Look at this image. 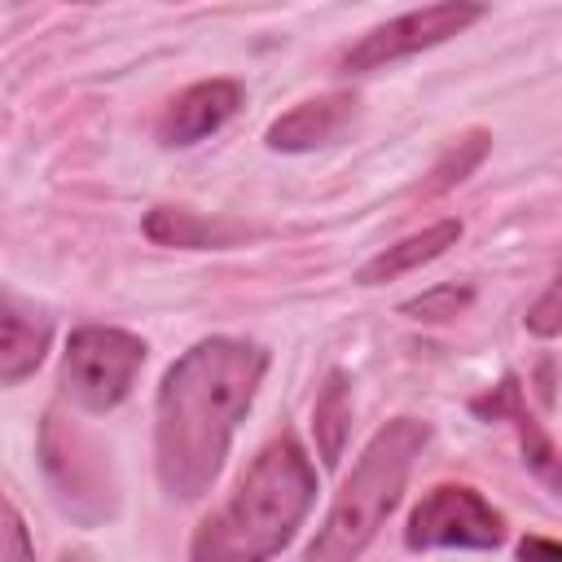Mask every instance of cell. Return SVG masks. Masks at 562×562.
Returning a JSON list of instances; mask_svg holds the SVG:
<instances>
[{"mask_svg":"<svg viewBox=\"0 0 562 562\" xmlns=\"http://www.w3.org/2000/svg\"><path fill=\"white\" fill-rule=\"evenodd\" d=\"M263 373L268 351L224 334L193 342L162 373L154 404V470L171 501H202L211 492Z\"/></svg>","mask_w":562,"mask_h":562,"instance_id":"cell-1","label":"cell"},{"mask_svg":"<svg viewBox=\"0 0 562 562\" xmlns=\"http://www.w3.org/2000/svg\"><path fill=\"white\" fill-rule=\"evenodd\" d=\"M312 501H316V465L294 435H281L250 461L228 505L202 522L189 553L198 562L272 558L294 540Z\"/></svg>","mask_w":562,"mask_h":562,"instance_id":"cell-2","label":"cell"},{"mask_svg":"<svg viewBox=\"0 0 562 562\" xmlns=\"http://www.w3.org/2000/svg\"><path fill=\"white\" fill-rule=\"evenodd\" d=\"M430 443V426L417 417H395L386 422L360 452L356 470L347 474L342 492L334 496L325 527L316 531V540L307 544V558L321 562H338V558H356L369 549V540L382 531V522L391 518V509L404 496V483L413 474V461L422 457V448Z\"/></svg>","mask_w":562,"mask_h":562,"instance_id":"cell-3","label":"cell"},{"mask_svg":"<svg viewBox=\"0 0 562 562\" xmlns=\"http://www.w3.org/2000/svg\"><path fill=\"white\" fill-rule=\"evenodd\" d=\"M145 342L114 325H79L61 356V395L83 413H110L132 395Z\"/></svg>","mask_w":562,"mask_h":562,"instance_id":"cell-4","label":"cell"},{"mask_svg":"<svg viewBox=\"0 0 562 562\" xmlns=\"http://www.w3.org/2000/svg\"><path fill=\"white\" fill-rule=\"evenodd\" d=\"M487 13V0H435L426 9H413V13H400L373 31H364L338 61L342 75H373V70H386L413 53H426L435 44H448L452 35L470 31L479 18Z\"/></svg>","mask_w":562,"mask_h":562,"instance_id":"cell-5","label":"cell"},{"mask_svg":"<svg viewBox=\"0 0 562 562\" xmlns=\"http://www.w3.org/2000/svg\"><path fill=\"white\" fill-rule=\"evenodd\" d=\"M404 544L413 553H430V549H501L505 544V518L474 487L439 483L408 514Z\"/></svg>","mask_w":562,"mask_h":562,"instance_id":"cell-6","label":"cell"},{"mask_svg":"<svg viewBox=\"0 0 562 562\" xmlns=\"http://www.w3.org/2000/svg\"><path fill=\"white\" fill-rule=\"evenodd\" d=\"M470 413L483 417V422H509L514 435H518V443H522V461H527V470H531L549 492L562 496V452H558L553 439L540 430V422L527 413L518 373H505L492 391L474 395V400H470Z\"/></svg>","mask_w":562,"mask_h":562,"instance_id":"cell-7","label":"cell"},{"mask_svg":"<svg viewBox=\"0 0 562 562\" xmlns=\"http://www.w3.org/2000/svg\"><path fill=\"white\" fill-rule=\"evenodd\" d=\"M356 119H360V97L356 92H325V97L299 101L294 110H285L281 119H272L268 132H263V140L277 154H312L321 145L342 140Z\"/></svg>","mask_w":562,"mask_h":562,"instance_id":"cell-8","label":"cell"},{"mask_svg":"<svg viewBox=\"0 0 562 562\" xmlns=\"http://www.w3.org/2000/svg\"><path fill=\"white\" fill-rule=\"evenodd\" d=\"M241 97L246 92H241L237 79H202V83H189L162 110V119H158V145H167V149L198 145L202 136L220 132L241 110Z\"/></svg>","mask_w":562,"mask_h":562,"instance_id":"cell-9","label":"cell"},{"mask_svg":"<svg viewBox=\"0 0 562 562\" xmlns=\"http://www.w3.org/2000/svg\"><path fill=\"white\" fill-rule=\"evenodd\" d=\"M53 342V316L40 312L35 303H22L13 290L0 299V382L18 386L31 378Z\"/></svg>","mask_w":562,"mask_h":562,"instance_id":"cell-10","label":"cell"},{"mask_svg":"<svg viewBox=\"0 0 562 562\" xmlns=\"http://www.w3.org/2000/svg\"><path fill=\"white\" fill-rule=\"evenodd\" d=\"M259 233L263 228H255V224L224 220V215H198L184 206H154L145 215V237L154 246H180V250H228Z\"/></svg>","mask_w":562,"mask_h":562,"instance_id":"cell-11","label":"cell"},{"mask_svg":"<svg viewBox=\"0 0 562 562\" xmlns=\"http://www.w3.org/2000/svg\"><path fill=\"white\" fill-rule=\"evenodd\" d=\"M457 241H461V220H439V224H430V228H422V233H413V237H404V241L378 250V255L356 272V281H360V285L395 281V277H404V272H413V268L439 259V255H443L448 246H457Z\"/></svg>","mask_w":562,"mask_h":562,"instance_id":"cell-12","label":"cell"},{"mask_svg":"<svg viewBox=\"0 0 562 562\" xmlns=\"http://www.w3.org/2000/svg\"><path fill=\"white\" fill-rule=\"evenodd\" d=\"M312 430H316L321 461L325 465H338L342 443H347V430H351V386H347V373L342 369H329L325 373V386H321L316 408H312Z\"/></svg>","mask_w":562,"mask_h":562,"instance_id":"cell-13","label":"cell"},{"mask_svg":"<svg viewBox=\"0 0 562 562\" xmlns=\"http://www.w3.org/2000/svg\"><path fill=\"white\" fill-rule=\"evenodd\" d=\"M487 149H492V136H487V132H479V127H474V132H465V136H457V140L439 154V162L430 167V176L422 180V189H417V193H422V198L448 193L452 184H461V180H465V176L487 158Z\"/></svg>","mask_w":562,"mask_h":562,"instance_id":"cell-14","label":"cell"},{"mask_svg":"<svg viewBox=\"0 0 562 562\" xmlns=\"http://www.w3.org/2000/svg\"><path fill=\"white\" fill-rule=\"evenodd\" d=\"M470 303H474V290H470V285L448 281V285L422 290L417 299L400 303V312H404V316H413V321H452V316H457V312H465Z\"/></svg>","mask_w":562,"mask_h":562,"instance_id":"cell-15","label":"cell"},{"mask_svg":"<svg viewBox=\"0 0 562 562\" xmlns=\"http://www.w3.org/2000/svg\"><path fill=\"white\" fill-rule=\"evenodd\" d=\"M527 329H531L536 338L562 334V263H558V272H553V281H549V290L527 307Z\"/></svg>","mask_w":562,"mask_h":562,"instance_id":"cell-16","label":"cell"},{"mask_svg":"<svg viewBox=\"0 0 562 562\" xmlns=\"http://www.w3.org/2000/svg\"><path fill=\"white\" fill-rule=\"evenodd\" d=\"M0 553L4 558H31V540H26V527H22V514L13 501L4 505V549Z\"/></svg>","mask_w":562,"mask_h":562,"instance_id":"cell-17","label":"cell"},{"mask_svg":"<svg viewBox=\"0 0 562 562\" xmlns=\"http://www.w3.org/2000/svg\"><path fill=\"white\" fill-rule=\"evenodd\" d=\"M518 553H522V558H531V553H558V558H562V540H544V536H527V540L518 544Z\"/></svg>","mask_w":562,"mask_h":562,"instance_id":"cell-18","label":"cell"},{"mask_svg":"<svg viewBox=\"0 0 562 562\" xmlns=\"http://www.w3.org/2000/svg\"><path fill=\"white\" fill-rule=\"evenodd\" d=\"M70 4H92V0H70Z\"/></svg>","mask_w":562,"mask_h":562,"instance_id":"cell-19","label":"cell"}]
</instances>
